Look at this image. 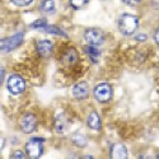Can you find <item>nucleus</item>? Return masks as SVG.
Segmentation results:
<instances>
[{
  "label": "nucleus",
  "instance_id": "obj_1",
  "mask_svg": "<svg viewBox=\"0 0 159 159\" xmlns=\"http://www.w3.org/2000/svg\"><path fill=\"white\" fill-rule=\"evenodd\" d=\"M139 27V19L136 16L130 14V13H125L118 19V30L125 36L132 34Z\"/></svg>",
  "mask_w": 159,
  "mask_h": 159
},
{
  "label": "nucleus",
  "instance_id": "obj_2",
  "mask_svg": "<svg viewBox=\"0 0 159 159\" xmlns=\"http://www.w3.org/2000/svg\"><path fill=\"white\" fill-rule=\"evenodd\" d=\"M23 41V33H16L11 37L4 38L0 41V54H7L17 48Z\"/></svg>",
  "mask_w": 159,
  "mask_h": 159
},
{
  "label": "nucleus",
  "instance_id": "obj_3",
  "mask_svg": "<svg viewBox=\"0 0 159 159\" xmlns=\"http://www.w3.org/2000/svg\"><path fill=\"white\" fill-rule=\"evenodd\" d=\"M25 152H27L28 157H31L33 159L39 158L43 152V139L32 138L31 140H28L27 144H25Z\"/></svg>",
  "mask_w": 159,
  "mask_h": 159
},
{
  "label": "nucleus",
  "instance_id": "obj_4",
  "mask_svg": "<svg viewBox=\"0 0 159 159\" xmlns=\"http://www.w3.org/2000/svg\"><path fill=\"white\" fill-rule=\"evenodd\" d=\"M7 85H8V90L10 92L11 94H20L25 89V83H24V79L18 75V74H14V75H10L8 78V82H7Z\"/></svg>",
  "mask_w": 159,
  "mask_h": 159
},
{
  "label": "nucleus",
  "instance_id": "obj_5",
  "mask_svg": "<svg viewBox=\"0 0 159 159\" xmlns=\"http://www.w3.org/2000/svg\"><path fill=\"white\" fill-rule=\"evenodd\" d=\"M94 97L101 103L108 102L111 99V97H112V88H111V85L107 84V83H99L94 88Z\"/></svg>",
  "mask_w": 159,
  "mask_h": 159
},
{
  "label": "nucleus",
  "instance_id": "obj_6",
  "mask_svg": "<svg viewBox=\"0 0 159 159\" xmlns=\"http://www.w3.org/2000/svg\"><path fill=\"white\" fill-rule=\"evenodd\" d=\"M85 39H87V42L92 46H101L102 42H103V39H104V34L101 30L98 28H89L85 31Z\"/></svg>",
  "mask_w": 159,
  "mask_h": 159
},
{
  "label": "nucleus",
  "instance_id": "obj_7",
  "mask_svg": "<svg viewBox=\"0 0 159 159\" xmlns=\"http://www.w3.org/2000/svg\"><path fill=\"white\" fill-rule=\"evenodd\" d=\"M37 127V118L32 113H27L22 117L20 120V129L25 134H31Z\"/></svg>",
  "mask_w": 159,
  "mask_h": 159
},
{
  "label": "nucleus",
  "instance_id": "obj_8",
  "mask_svg": "<svg viewBox=\"0 0 159 159\" xmlns=\"http://www.w3.org/2000/svg\"><path fill=\"white\" fill-rule=\"evenodd\" d=\"M37 51L41 56L47 57L54 51V45L48 39H41V41H37Z\"/></svg>",
  "mask_w": 159,
  "mask_h": 159
},
{
  "label": "nucleus",
  "instance_id": "obj_9",
  "mask_svg": "<svg viewBox=\"0 0 159 159\" xmlns=\"http://www.w3.org/2000/svg\"><path fill=\"white\" fill-rule=\"evenodd\" d=\"M89 94V87L85 82H80L74 85L73 88V96L76 98V99H84L87 98Z\"/></svg>",
  "mask_w": 159,
  "mask_h": 159
},
{
  "label": "nucleus",
  "instance_id": "obj_10",
  "mask_svg": "<svg viewBox=\"0 0 159 159\" xmlns=\"http://www.w3.org/2000/svg\"><path fill=\"white\" fill-rule=\"evenodd\" d=\"M78 61V52L74 48H68L64 54H62V62L65 65H74Z\"/></svg>",
  "mask_w": 159,
  "mask_h": 159
},
{
  "label": "nucleus",
  "instance_id": "obj_11",
  "mask_svg": "<svg viewBox=\"0 0 159 159\" xmlns=\"http://www.w3.org/2000/svg\"><path fill=\"white\" fill-rule=\"evenodd\" d=\"M111 158L115 159H125L127 158V150L125 148V145L122 144H116L111 149Z\"/></svg>",
  "mask_w": 159,
  "mask_h": 159
},
{
  "label": "nucleus",
  "instance_id": "obj_12",
  "mask_svg": "<svg viewBox=\"0 0 159 159\" xmlns=\"http://www.w3.org/2000/svg\"><path fill=\"white\" fill-rule=\"evenodd\" d=\"M88 126L92 130H99L101 129V118L97 112H90L88 116Z\"/></svg>",
  "mask_w": 159,
  "mask_h": 159
},
{
  "label": "nucleus",
  "instance_id": "obj_13",
  "mask_svg": "<svg viewBox=\"0 0 159 159\" xmlns=\"http://www.w3.org/2000/svg\"><path fill=\"white\" fill-rule=\"evenodd\" d=\"M39 10L43 13H54L55 11V2L54 0H43L39 5Z\"/></svg>",
  "mask_w": 159,
  "mask_h": 159
},
{
  "label": "nucleus",
  "instance_id": "obj_14",
  "mask_svg": "<svg viewBox=\"0 0 159 159\" xmlns=\"http://www.w3.org/2000/svg\"><path fill=\"white\" fill-rule=\"evenodd\" d=\"M55 126H56V131L57 132H62L66 127V121H65V116L64 115H59L56 117V122H55Z\"/></svg>",
  "mask_w": 159,
  "mask_h": 159
},
{
  "label": "nucleus",
  "instance_id": "obj_15",
  "mask_svg": "<svg viewBox=\"0 0 159 159\" xmlns=\"http://www.w3.org/2000/svg\"><path fill=\"white\" fill-rule=\"evenodd\" d=\"M42 31H45V32H47V33H51V34H57V36H65V33L60 30V28H57V27H55V25H50V24H46L45 27L42 28Z\"/></svg>",
  "mask_w": 159,
  "mask_h": 159
},
{
  "label": "nucleus",
  "instance_id": "obj_16",
  "mask_svg": "<svg viewBox=\"0 0 159 159\" xmlns=\"http://www.w3.org/2000/svg\"><path fill=\"white\" fill-rule=\"evenodd\" d=\"M87 54L89 55V57H90L92 60L97 61V59H98V56H99V50H98L96 46L89 45V46L87 47Z\"/></svg>",
  "mask_w": 159,
  "mask_h": 159
},
{
  "label": "nucleus",
  "instance_id": "obj_17",
  "mask_svg": "<svg viewBox=\"0 0 159 159\" xmlns=\"http://www.w3.org/2000/svg\"><path fill=\"white\" fill-rule=\"evenodd\" d=\"M73 141L78 145V147H80V148H83V147H85V145H87V138L84 135H75V136H73Z\"/></svg>",
  "mask_w": 159,
  "mask_h": 159
},
{
  "label": "nucleus",
  "instance_id": "obj_18",
  "mask_svg": "<svg viewBox=\"0 0 159 159\" xmlns=\"http://www.w3.org/2000/svg\"><path fill=\"white\" fill-rule=\"evenodd\" d=\"M46 24H47V22L45 19H38V20L33 22L32 24H30V27L33 28V30H42Z\"/></svg>",
  "mask_w": 159,
  "mask_h": 159
},
{
  "label": "nucleus",
  "instance_id": "obj_19",
  "mask_svg": "<svg viewBox=\"0 0 159 159\" xmlns=\"http://www.w3.org/2000/svg\"><path fill=\"white\" fill-rule=\"evenodd\" d=\"M70 2V5L75 9H79V8H82L84 7L87 3H88V0H69Z\"/></svg>",
  "mask_w": 159,
  "mask_h": 159
},
{
  "label": "nucleus",
  "instance_id": "obj_20",
  "mask_svg": "<svg viewBox=\"0 0 159 159\" xmlns=\"http://www.w3.org/2000/svg\"><path fill=\"white\" fill-rule=\"evenodd\" d=\"M10 2L17 7H27L33 2V0H10Z\"/></svg>",
  "mask_w": 159,
  "mask_h": 159
},
{
  "label": "nucleus",
  "instance_id": "obj_21",
  "mask_svg": "<svg viewBox=\"0 0 159 159\" xmlns=\"http://www.w3.org/2000/svg\"><path fill=\"white\" fill-rule=\"evenodd\" d=\"M11 158L13 159H23L24 158V154H23V152H20V150H17V152H14V153H13L11 154Z\"/></svg>",
  "mask_w": 159,
  "mask_h": 159
},
{
  "label": "nucleus",
  "instance_id": "obj_22",
  "mask_svg": "<svg viewBox=\"0 0 159 159\" xmlns=\"http://www.w3.org/2000/svg\"><path fill=\"white\" fill-rule=\"evenodd\" d=\"M4 75H5V69L3 66H0V85H2V83L4 80Z\"/></svg>",
  "mask_w": 159,
  "mask_h": 159
},
{
  "label": "nucleus",
  "instance_id": "obj_23",
  "mask_svg": "<svg viewBox=\"0 0 159 159\" xmlns=\"http://www.w3.org/2000/svg\"><path fill=\"white\" fill-rule=\"evenodd\" d=\"M124 2L126 3V4H129V5H136L140 0H124Z\"/></svg>",
  "mask_w": 159,
  "mask_h": 159
},
{
  "label": "nucleus",
  "instance_id": "obj_24",
  "mask_svg": "<svg viewBox=\"0 0 159 159\" xmlns=\"http://www.w3.org/2000/svg\"><path fill=\"white\" fill-rule=\"evenodd\" d=\"M155 41L159 43V30L157 31V33H155Z\"/></svg>",
  "mask_w": 159,
  "mask_h": 159
},
{
  "label": "nucleus",
  "instance_id": "obj_25",
  "mask_svg": "<svg viewBox=\"0 0 159 159\" xmlns=\"http://www.w3.org/2000/svg\"><path fill=\"white\" fill-rule=\"evenodd\" d=\"M136 39H147V36H145V34H143V36H138Z\"/></svg>",
  "mask_w": 159,
  "mask_h": 159
},
{
  "label": "nucleus",
  "instance_id": "obj_26",
  "mask_svg": "<svg viewBox=\"0 0 159 159\" xmlns=\"http://www.w3.org/2000/svg\"><path fill=\"white\" fill-rule=\"evenodd\" d=\"M157 158H159V154H158V157H157Z\"/></svg>",
  "mask_w": 159,
  "mask_h": 159
}]
</instances>
